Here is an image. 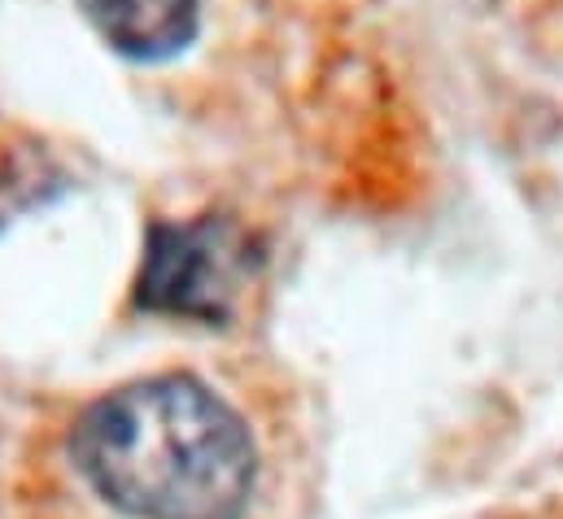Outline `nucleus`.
<instances>
[{"instance_id":"obj_1","label":"nucleus","mask_w":563,"mask_h":519,"mask_svg":"<svg viewBox=\"0 0 563 519\" xmlns=\"http://www.w3.org/2000/svg\"><path fill=\"white\" fill-rule=\"evenodd\" d=\"M84 481L132 519H241L258 481L245 419L197 376L97 397L70 437Z\"/></svg>"},{"instance_id":"obj_3","label":"nucleus","mask_w":563,"mask_h":519,"mask_svg":"<svg viewBox=\"0 0 563 519\" xmlns=\"http://www.w3.org/2000/svg\"><path fill=\"white\" fill-rule=\"evenodd\" d=\"M92 31L132 62H166L197 35L201 0H79Z\"/></svg>"},{"instance_id":"obj_2","label":"nucleus","mask_w":563,"mask_h":519,"mask_svg":"<svg viewBox=\"0 0 563 519\" xmlns=\"http://www.w3.org/2000/svg\"><path fill=\"white\" fill-rule=\"evenodd\" d=\"M258 270V250L245 228L232 219H192V223H153L144 245L136 301L148 314L228 323L241 292Z\"/></svg>"}]
</instances>
